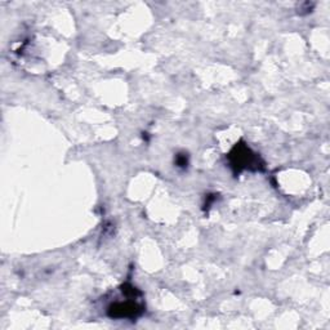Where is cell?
I'll list each match as a JSON object with an SVG mask.
<instances>
[{
    "label": "cell",
    "mask_w": 330,
    "mask_h": 330,
    "mask_svg": "<svg viewBox=\"0 0 330 330\" xmlns=\"http://www.w3.org/2000/svg\"><path fill=\"white\" fill-rule=\"evenodd\" d=\"M177 165L182 166V168L187 166V157L186 156H181V155L177 156Z\"/></svg>",
    "instance_id": "cell-1"
}]
</instances>
